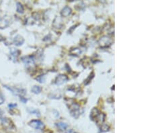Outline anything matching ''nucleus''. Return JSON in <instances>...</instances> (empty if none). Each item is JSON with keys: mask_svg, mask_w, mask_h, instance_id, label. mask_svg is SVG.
Returning <instances> with one entry per match:
<instances>
[{"mask_svg": "<svg viewBox=\"0 0 151 133\" xmlns=\"http://www.w3.org/2000/svg\"><path fill=\"white\" fill-rule=\"evenodd\" d=\"M71 13H72V9H71V7L69 6H65L61 10V15L63 17H68L71 14Z\"/></svg>", "mask_w": 151, "mask_h": 133, "instance_id": "nucleus-9", "label": "nucleus"}, {"mask_svg": "<svg viewBox=\"0 0 151 133\" xmlns=\"http://www.w3.org/2000/svg\"><path fill=\"white\" fill-rule=\"evenodd\" d=\"M67 80H68V77H67L66 75L61 74L56 77V79L55 80V83L57 85H60L67 82Z\"/></svg>", "mask_w": 151, "mask_h": 133, "instance_id": "nucleus-6", "label": "nucleus"}, {"mask_svg": "<svg viewBox=\"0 0 151 133\" xmlns=\"http://www.w3.org/2000/svg\"><path fill=\"white\" fill-rule=\"evenodd\" d=\"M56 125H57V126L61 130H64L67 128V127H68V124H66V123L62 122L57 123Z\"/></svg>", "mask_w": 151, "mask_h": 133, "instance_id": "nucleus-13", "label": "nucleus"}, {"mask_svg": "<svg viewBox=\"0 0 151 133\" xmlns=\"http://www.w3.org/2000/svg\"><path fill=\"white\" fill-rule=\"evenodd\" d=\"M112 41L110 37L104 36L101 38L99 41V45L102 48H107L112 45Z\"/></svg>", "mask_w": 151, "mask_h": 133, "instance_id": "nucleus-3", "label": "nucleus"}, {"mask_svg": "<svg viewBox=\"0 0 151 133\" xmlns=\"http://www.w3.org/2000/svg\"><path fill=\"white\" fill-rule=\"evenodd\" d=\"M4 87H6L7 89H8L9 91H11V93H13V94L16 95V96H24L26 94V91L24 90H20V89H17V88H14V87H9L7 85H5Z\"/></svg>", "mask_w": 151, "mask_h": 133, "instance_id": "nucleus-7", "label": "nucleus"}, {"mask_svg": "<svg viewBox=\"0 0 151 133\" xmlns=\"http://www.w3.org/2000/svg\"><path fill=\"white\" fill-rule=\"evenodd\" d=\"M20 51H18L17 49H11V51H10V53L11 55V56H13V57H17L19 56L20 55Z\"/></svg>", "mask_w": 151, "mask_h": 133, "instance_id": "nucleus-15", "label": "nucleus"}, {"mask_svg": "<svg viewBox=\"0 0 151 133\" xmlns=\"http://www.w3.org/2000/svg\"><path fill=\"white\" fill-rule=\"evenodd\" d=\"M17 106V104H9L8 105V107L9 108V109H13V108H15V107H16Z\"/></svg>", "mask_w": 151, "mask_h": 133, "instance_id": "nucleus-19", "label": "nucleus"}, {"mask_svg": "<svg viewBox=\"0 0 151 133\" xmlns=\"http://www.w3.org/2000/svg\"><path fill=\"white\" fill-rule=\"evenodd\" d=\"M13 44L16 45V46H21V45H22L24 43V38L22 36L20 35H17L16 36L14 37V38H13Z\"/></svg>", "mask_w": 151, "mask_h": 133, "instance_id": "nucleus-8", "label": "nucleus"}, {"mask_svg": "<svg viewBox=\"0 0 151 133\" xmlns=\"http://www.w3.org/2000/svg\"><path fill=\"white\" fill-rule=\"evenodd\" d=\"M4 101H5L4 96H3L2 93L0 92V105L3 104V102H4Z\"/></svg>", "mask_w": 151, "mask_h": 133, "instance_id": "nucleus-18", "label": "nucleus"}, {"mask_svg": "<svg viewBox=\"0 0 151 133\" xmlns=\"http://www.w3.org/2000/svg\"><path fill=\"white\" fill-rule=\"evenodd\" d=\"M1 122H2L3 126L5 128H11L13 126V123L11 121L7 118H4L1 119Z\"/></svg>", "mask_w": 151, "mask_h": 133, "instance_id": "nucleus-10", "label": "nucleus"}, {"mask_svg": "<svg viewBox=\"0 0 151 133\" xmlns=\"http://www.w3.org/2000/svg\"><path fill=\"white\" fill-rule=\"evenodd\" d=\"M105 115L104 113L101 112L98 109L96 108H93L90 114V118L92 120H94L97 124L102 125L105 120Z\"/></svg>", "mask_w": 151, "mask_h": 133, "instance_id": "nucleus-1", "label": "nucleus"}, {"mask_svg": "<svg viewBox=\"0 0 151 133\" xmlns=\"http://www.w3.org/2000/svg\"><path fill=\"white\" fill-rule=\"evenodd\" d=\"M22 60L26 66L30 67L34 64L35 58L33 55H29V56H25L22 58Z\"/></svg>", "mask_w": 151, "mask_h": 133, "instance_id": "nucleus-5", "label": "nucleus"}, {"mask_svg": "<svg viewBox=\"0 0 151 133\" xmlns=\"http://www.w3.org/2000/svg\"><path fill=\"white\" fill-rule=\"evenodd\" d=\"M9 21L6 18H3L0 19V29H4L5 28L8 27L9 25Z\"/></svg>", "mask_w": 151, "mask_h": 133, "instance_id": "nucleus-11", "label": "nucleus"}, {"mask_svg": "<svg viewBox=\"0 0 151 133\" xmlns=\"http://www.w3.org/2000/svg\"><path fill=\"white\" fill-rule=\"evenodd\" d=\"M20 100H21L22 102L23 103H26V102H27V100H26V99L24 98V97H22V96L20 97Z\"/></svg>", "mask_w": 151, "mask_h": 133, "instance_id": "nucleus-20", "label": "nucleus"}, {"mask_svg": "<svg viewBox=\"0 0 151 133\" xmlns=\"http://www.w3.org/2000/svg\"><path fill=\"white\" fill-rule=\"evenodd\" d=\"M16 11L19 14H23L24 11V9L23 5L19 2H18L16 3Z\"/></svg>", "mask_w": 151, "mask_h": 133, "instance_id": "nucleus-14", "label": "nucleus"}, {"mask_svg": "<svg viewBox=\"0 0 151 133\" xmlns=\"http://www.w3.org/2000/svg\"><path fill=\"white\" fill-rule=\"evenodd\" d=\"M93 77H94V73L92 72L91 73V75H89V77L86 79V81H85V84H86V85L88 84V83L91 81V79L93 78Z\"/></svg>", "mask_w": 151, "mask_h": 133, "instance_id": "nucleus-17", "label": "nucleus"}, {"mask_svg": "<svg viewBox=\"0 0 151 133\" xmlns=\"http://www.w3.org/2000/svg\"><path fill=\"white\" fill-rule=\"evenodd\" d=\"M109 129H110V127L108 124H102L101 125V131L102 132H107L109 130Z\"/></svg>", "mask_w": 151, "mask_h": 133, "instance_id": "nucleus-16", "label": "nucleus"}, {"mask_svg": "<svg viewBox=\"0 0 151 133\" xmlns=\"http://www.w3.org/2000/svg\"><path fill=\"white\" fill-rule=\"evenodd\" d=\"M32 92L34 93L35 94H38L42 92V87L39 85H34V86L32 87Z\"/></svg>", "mask_w": 151, "mask_h": 133, "instance_id": "nucleus-12", "label": "nucleus"}, {"mask_svg": "<svg viewBox=\"0 0 151 133\" xmlns=\"http://www.w3.org/2000/svg\"><path fill=\"white\" fill-rule=\"evenodd\" d=\"M69 112L71 116L75 118H77L81 114L80 106L77 104H73L69 108Z\"/></svg>", "mask_w": 151, "mask_h": 133, "instance_id": "nucleus-2", "label": "nucleus"}, {"mask_svg": "<svg viewBox=\"0 0 151 133\" xmlns=\"http://www.w3.org/2000/svg\"><path fill=\"white\" fill-rule=\"evenodd\" d=\"M30 126L32 127L33 128L36 129V130H42L44 128V124L42 121L39 120H33L30 122Z\"/></svg>", "mask_w": 151, "mask_h": 133, "instance_id": "nucleus-4", "label": "nucleus"}]
</instances>
